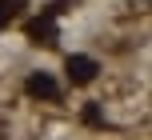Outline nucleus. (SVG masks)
<instances>
[{"label": "nucleus", "instance_id": "3", "mask_svg": "<svg viewBox=\"0 0 152 140\" xmlns=\"http://www.w3.org/2000/svg\"><path fill=\"white\" fill-rule=\"evenodd\" d=\"M24 88H28V96H44V100H56V92H60V88H56V80L48 76V72H32Z\"/></svg>", "mask_w": 152, "mask_h": 140}, {"label": "nucleus", "instance_id": "4", "mask_svg": "<svg viewBox=\"0 0 152 140\" xmlns=\"http://www.w3.org/2000/svg\"><path fill=\"white\" fill-rule=\"evenodd\" d=\"M20 4H24V0H0V28H4V24L20 12Z\"/></svg>", "mask_w": 152, "mask_h": 140}, {"label": "nucleus", "instance_id": "2", "mask_svg": "<svg viewBox=\"0 0 152 140\" xmlns=\"http://www.w3.org/2000/svg\"><path fill=\"white\" fill-rule=\"evenodd\" d=\"M28 36H32V44H44V48H52L56 44V24H52V16H40V20H32L28 24Z\"/></svg>", "mask_w": 152, "mask_h": 140}, {"label": "nucleus", "instance_id": "5", "mask_svg": "<svg viewBox=\"0 0 152 140\" xmlns=\"http://www.w3.org/2000/svg\"><path fill=\"white\" fill-rule=\"evenodd\" d=\"M84 120H88V124H100V108H96V104H88V108H84Z\"/></svg>", "mask_w": 152, "mask_h": 140}, {"label": "nucleus", "instance_id": "1", "mask_svg": "<svg viewBox=\"0 0 152 140\" xmlns=\"http://www.w3.org/2000/svg\"><path fill=\"white\" fill-rule=\"evenodd\" d=\"M64 72H68L72 84H92V80H96V72H100V64L92 60V56H68Z\"/></svg>", "mask_w": 152, "mask_h": 140}]
</instances>
